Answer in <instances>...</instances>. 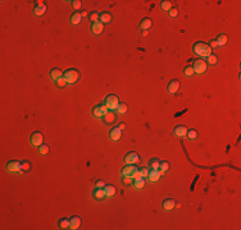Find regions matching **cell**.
Wrapping results in <instances>:
<instances>
[{
	"instance_id": "cell-1",
	"label": "cell",
	"mask_w": 241,
	"mask_h": 230,
	"mask_svg": "<svg viewBox=\"0 0 241 230\" xmlns=\"http://www.w3.org/2000/svg\"><path fill=\"white\" fill-rule=\"evenodd\" d=\"M80 74H81V73H80V70H77L75 68H69L65 72H63V77H64L65 82H67L68 84L76 83L78 81V78H80Z\"/></svg>"
},
{
	"instance_id": "cell-2",
	"label": "cell",
	"mask_w": 241,
	"mask_h": 230,
	"mask_svg": "<svg viewBox=\"0 0 241 230\" xmlns=\"http://www.w3.org/2000/svg\"><path fill=\"white\" fill-rule=\"evenodd\" d=\"M104 104L107 105V107L109 110L114 111L117 109V106H118V104H119L118 96L114 95V93H109V95L105 97V100H104Z\"/></svg>"
},
{
	"instance_id": "cell-3",
	"label": "cell",
	"mask_w": 241,
	"mask_h": 230,
	"mask_svg": "<svg viewBox=\"0 0 241 230\" xmlns=\"http://www.w3.org/2000/svg\"><path fill=\"white\" fill-rule=\"evenodd\" d=\"M109 111V109L107 107V105L105 104H98V105H95L94 107H92V115L96 119H103V117Z\"/></svg>"
},
{
	"instance_id": "cell-4",
	"label": "cell",
	"mask_w": 241,
	"mask_h": 230,
	"mask_svg": "<svg viewBox=\"0 0 241 230\" xmlns=\"http://www.w3.org/2000/svg\"><path fill=\"white\" fill-rule=\"evenodd\" d=\"M192 68H194L195 74H203V73H205V72H207L208 64H207V61H204L203 59H198V60L194 61Z\"/></svg>"
},
{
	"instance_id": "cell-5",
	"label": "cell",
	"mask_w": 241,
	"mask_h": 230,
	"mask_svg": "<svg viewBox=\"0 0 241 230\" xmlns=\"http://www.w3.org/2000/svg\"><path fill=\"white\" fill-rule=\"evenodd\" d=\"M5 170L8 172H19L22 170V161H17V160L8 161L5 165Z\"/></svg>"
},
{
	"instance_id": "cell-6",
	"label": "cell",
	"mask_w": 241,
	"mask_h": 230,
	"mask_svg": "<svg viewBox=\"0 0 241 230\" xmlns=\"http://www.w3.org/2000/svg\"><path fill=\"white\" fill-rule=\"evenodd\" d=\"M30 142H31V145H32V146H35V147H40V146L42 145V143H44V135H42V133H41V132H39V131L33 132V133L31 134Z\"/></svg>"
},
{
	"instance_id": "cell-7",
	"label": "cell",
	"mask_w": 241,
	"mask_h": 230,
	"mask_svg": "<svg viewBox=\"0 0 241 230\" xmlns=\"http://www.w3.org/2000/svg\"><path fill=\"white\" fill-rule=\"evenodd\" d=\"M140 160V156L136 151H130L125 156V164H137Z\"/></svg>"
},
{
	"instance_id": "cell-8",
	"label": "cell",
	"mask_w": 241,
	"mask_h": 230,
	"mask_svg": "<svg viewBox=\"0 0 241 230\" xmlns=\"http://www.w3.org/2000/svg\"><path fill=\"white\" fill-rule=\"evenodd\" d=\"M136 169H137L136 164H126L125 166H123V169H122V171H121V174H122V176H131V175H132V172H134Z\"/></svg>"
},
{
	"instance_id": "cell-9",
	"label": "cell",
	"mask_w": 241,
	"mask_h": 230,
	"mask_svg": "<svg viewBox=\"0 0 241 230\" xmlns=\"http://www.w3.org/2000/svg\"><path fill=\"white\" fill-rule=\"evenodd\" d=\"M45 12H46V4L44 2H39L37 4L35 5V8H33V14H35V16H37V17L44 16Z\"/></svg>"
},
{
	"instance_id": "cell-10",
	"label": "cell",
	"mask_w": 241,
	"mask_h": 230,
	"mask_svg": "<svg viewBox=\"0 0 241 230\" xmlns=\"http://www.w3.org/2000/svg\"><path fill=\"white\" fill-rule=\"evenodd\" d=\"M109 138H111L112 141H119L122 138V131L118 128V127H114L112 128L111 131H109Z\"/></svg>"
},
{
	"instance_id": "cell-11",
	"label": "cell",
	"mask_w": 241,
	"mask_h": 230,
	"mask_svg": "<svg viewBox=\"0 0 241 230\" xmlns=\"http://www.w3.org/2000/svg\"><path fill=\"white\" fill-rule=\"evenodd\" d=\"M103 31H104V23H101L100 20H98V22H94L91 24V32L94 35L99 36V35L103 33Z\"/></svg>"
},
{
	"instance_id": "cell-12",
	"label": "cell",
	"mask_w": 241,
	"mask_h": 230,
	"mask_svg": "<svg viewBox=\"0 0 241 230\" xmlns=\"http://www.w3.org/2000/svg\"><path fill=\"white\" fill-rule=\"evenodd\" d=\"M81 217L80 216H77V215H75V216H72L71 219H69V229H72V230H76V229H78L80 226H81Z\"/></svg>"
},
{
	"instance_id": "cell-13",
	"label": "cell",
	"mask_w": 241,
	"mask_h": 230,
	"mask_svg": "<svg viewBox=\"0 0 241 230\" xmlns=\"http://www.w3.org/2000/svg\"><path fill=\"white\" fill-rule=\"evenodd\" d=\"M99 20L101 23H111L112 20H113V17H112V14L109 13V12H107V10H104V12H100V14H99Z\"/></svg>"
},
{
	"instance_id": "cell-14",
	"label": "cell",
	"mask_w": 241,
	"mask_h": 230,
	"mask_svg": "<svg viewBox=\"0 0 241 230\" xmlns=\"http://www.w3.org/2000/svg\"><path fill=\"white\" fill-rule=\"evenodd\" d=\"M162 175H163V174L160 172L159 169H158V170H153V169H150V170H149V174H148V178H149L150 182H158Z\"/></svg>"
},
{
	"instance_id": "cell-15",
	"label": "cell",
	"mask_w": 241,
	"mask_h": 230,
	"mask_svg": "<svg viewBox=\"0 0 241 230\" xmlns=\"http://www.w3.org/2000/svg\"><path fill=\"white\" fill-rule=\"evenodd\" d=\"M115 118H117V115L114 114V111H112V110H109L104 117H103V121L105 124H113L114 121H115Z\"/></svg>"
},
{
	"instance_id": "cell-16",
	"label": "cell",
	"mask_w": 241,
	"mask_h": 230,
	"mask_svg": "<svg viewBox=\"0 0 241 230\" xmlns=\"http://www.w3.org/2000/svg\"><path fill=\"white\" fill-rule=\"evenodd\" d=\"M186 133H187V128L184 124H178V125H176V128H174V134L180 138L186 137Z\"/></svg>"
},
{
	"instance_id": "cell-17",
	"label": "cell",
	"mask_w": 241,
	"mask_h": 230,
	"mask_svg": "<svg viewBox=\"0 0 241 230\" xmlns=\"http://www.w3.org/2000/svg\"><path fill=\"white\" fill-rule=\"evenodd\" d=\"M180 90V81L178 80H172L168 83V92L169 93H176Z\"/></svg>"
},
{
	"instance_id": "cell-18",
	"label": "cell",
	"mask_w": 241,
	"mask_h": 230,
	"mask_svg": "<svg viewBox=\"0 0 241 230\" xmlns=\"http://www.w3.org/2000/svg\"><path fill=\"white\" fill-rule=\"evenodd\" d=\"M151 26H153V20L150 19V18H142L141 19V22H140V30L141 31H148L149 28H151Z\"/></svg>"
},
{
	"instance_id": "cell-19",
	"label": "cell",
	"mask_w": 241,
	"mask_h": 230,
	"mask_svg": "<svg viewBox=\"0 0 241 230\" xmlns=\"http://www.w3.org/2000/svg\"><path fill=\"white\" fill-rule=\"evenodd\" d=\"M92 197L98 201H101L105 198V192H104V188H95L94 192H92Z\"/></svg>"
},
{
	"instance_id": "cell-20",
	"label": "cell",
	"mask_w": 241,
	"mask_h": 230,
	"mask_svg": "<svg viewBox=\"0 0 241 230\" xmlns=\"http://www.w3.org/2000/svg\"><path fill=\"white\" fill-rule=\"evenodd\" d=\"M50 78H52L53 81H56V80H59L60 77H63V72L59 69V68H53V69H50Z\"/></svg>"
},
{
	"instance_id": "cell-21",
	"label": "cell",
	"mask_w": 241,
	"mask_h": 230,
	"mask_svg": "<svg viewBox=\"0 0 241 230\" xmlns=\"http://www.w3.org/2000/svg\"><path fill=\"white\" fill-rule=\"evenodd\" d=\"M174 201L172 199V198H167V199H164L163 201V203H162V207L164 208L165 211H171L172 208H174Z\"/></svg>"
},
{
	"instance_id": "cell-22",
	"label": "cell",
	"mask_w": 241,
	"mask_h": 230,
	"mask_svg": "<svg viewBox=\"0 0 241 230\" xmlns=\"http://www.w3.org/2000/svg\"><path fill=\"white\" fill-rule=\"evenodd\" d=\"M216 41H217L218 46H224L228 42V36L226 33H220V35H218V37L216 39Z\"/></svg>"
},
{
	"instance_id": "cell-23",
	"label": "cell",
	"mask_w": 241,
	"mask_h": 230,
	"mask_svg": "<svg viewBox=\"0 0 241 230\" xmlns=\"http://www.w3.org/2000/svg\"><path fill=\"white\" fill-rule=\"evenodd\" d=\"M104 192H105V197H113L115 195L117 189H115V187L113 184H108V185L104 187Z\"/></svg>"
},
{
	"instance_id": "cell-24",
	"label": "cell",
	"mask_w": 241,
	"mask_h": 230,
	"mask_svg": "<svg viewBox=\"0 0 241 230\" xmlns=\"http://www.w3.org/2000/svg\"><path fill=\"white\" fill-rule=\"evenodd\" d=\"M204 44L205 42L204 41H198V42H195L194 44V46H192V50H194V53L196 54V55H201V51H203V47H204Z\"/></svg>"
},
{
	"instance_id": "cell-25",
	"label": "cell",
	"mask_w": 241,
	"mask_h": 230,
	"mask_svg": "<svg viewBox=\"0 0 241 230\" xmlns=\"http://www.w3.org/2000/svg\"><path fill=\"white\" fill-rule=\"evenodd\" d=\"M81 20H82V17H81V14H80V12H76V13H73L71 16V23L72 24H80L81 23Z\"/></svg>"
},
{
	"instance_id": "cell-26",
	"label": "cell",
	"mask_w": 241,
	"mask_h": 230,
	"mask_svg": "<svg viewBox=\"0 0 241 230\" xmlns=\"http://www.w3.org/2000/svg\"><path fill=\"white\" fill-rule=\"evenodd\" d=\"M58 226L60 229H69V219L67 217H62L58 221Z\"/></svg>"
},
{
	"instance_id": "cell-27",
	"label": "cell",
	"mask_w": 241,
	"mask_h": 230,
	"mask_svg": "<svg viewBox=\"0 0 241 230\" xmlns=\"http://www.w3.org/2000/svg\"><path fill=\"white\" fill-rule=\"evenodd\" d=\"M134 187L136 189H142L144 187H145V178H138V179H136V180H134Z\"/></svg>"
},
{
	"instance_id": "cell-28",
	"label": "cell",
	"mask_w": 241,
	"mask_h": 230,
	"mask_svg": "<svg viewBox=\"0 0 241 230\" xmlns=\"http://www.w3.org/2000/svg\"><path fill=\"white\" fill-rule=\"evenodd\" d=\"M210 54H212V47L205 42V44H204V47H203V51H201V55H200V56H203V58H208Z\"/></svg>"
},
{
	"instance_id": "cell-29",
	"label": "cell",
	"mask_w": 241,
	"mask_h": 230,
	"mask_svg": "<svg viewBox=\"0 0 241 230\" xmlns=\"http://www.w3.org/2000/svg\"><path fill=\"white\" fill-rule=\"evenodd\" d=\"M159 165H160V161L158 159H150L149 160V168L153 169V170H158Z\"/></svg>"
},
{
	"instance_id": "cell-30",
	"label": "cell",
	"mask_w": 241,
	"mask_h": 230,
	"mask_svg": "<svg viewBox=\"0 0 241 230\" xmlns=\"http://www.w3.org/2000/svg\"><path fill=\"white\" fill-rule=\"evenodd\" d=\"M186 137L189 139H191V141L196 139L198 138V131H196V129H190V131H187V133H186Z\"/></svg>"
},
{
	"instance_id": "cell-31",
	"label": "cell",
	"mask_w": 241,
	"mask_h": 230,
	"mask_svg": "<svg viewBox=\"0 0 241 230\" xmlns=\"http://www.w3.org/2000/svg\"><path fill=\"white\" fill-rule=\"evenodd\" d=\"M160 9L162 10H169L172 9V2H169V0H164V2L160 3Z\"/></svg>"
},
{
	"instance_id": "cell-32",
	"label": "cell",
	"mask_w": 241,
	"mask_h": 230,
	"mask_svg": "<svg viewBox=\"0 0 241 230\" xmlns=\"http://www.w3.org/2000/svg\"><path fill=\"white\" fill-rule=\"evenodd\" d=\"M218 63V56L214 55V54H210L208 58H207V64H210V65H216Z\"/></svg>"
},
{
	"instance_id": "cell-33",
	"label": "cell",
	"mask_w": 241,
	"mask_h": 230,
	"mask_svg": "<svg viewBox=\"0 0 241 230\" xmlns=\"http://www.w3.org/2000/svg\"><path fill=\"white\" fill-rule=\"evenodd\" d=\"M127 105L125 104V102H119L118 104V106H117V113H119V114H125V113H127Z\"/></svg>"
},
{
	"instance_id": "cell-34",
	"label": "cell",
	"mask_w": 241,
	"mask_h": 230,
	"mask_svg": "<svg viewBox=\"0 0 241 230\" xmlns=\"http://www.w3.org/2000/svg\"><path fill=\"white\" fill-rule=\"evenodd\" d=\"M184 74H185L186 77H191V76H194L195 72H194L192 65H186V67L184 68Z\"/></svg>"
},
{
	"instance_id": "cell-35",
	"label": "cell",
	"mask_w": 241,
	"mask_h": 230,
	"mask_svg": "<svg viewBox=\"0 0 241 230\" xmlns=\"http://www.w3.org/2000/svg\"><path fill=\"white\" fill-rule=\"evenodd\" d=\"M168 169H169V162H168V161H162V162H160L159 170H160L162 174H164L165 171H168Z\"/></svg>"
},
{
	"instance_id": "cell-36",
	"label": "cell",
	"mask_w": 241,
	"mask_h": 230,
	"mask_svg": "<svg viewBox=\"0 0 241 230\" xmlns=\"http://www.w3.org/2000/svg\"><path fill=\"white\" fill-rule=\"evenodd\" d=\"M99 12H96V10H94V12H90V14H89V18H90V20H91V23H94V22H98L99 20Z\"/></svg>"
},
{
	"instance_id": "cell-37",
	"label": "cell",
	"mask_w": 241,
	"mask_h": 230,
	"mask_svg": "<svg viewBox=\"0 0 241 230\" xmlns=\"http://www.w3.org/2000/svg\"><path fill=\"white\" fill-rule=\"evenodd\" d=\"M39 148V154L40 155H46V154H49V146L48 145H45V143H42V145L40 146V147H37Z\"/></svg>"
},
{
	"instance_id": "cell-38",
	"label": "cell",
	"mask_w": 241,
	"mask_h": 230,
	"mask_svg": "<svg viewBox=\"0 0 241 230\" xmlns=\"http://www.w3.org/2000/svg\"><path fill=\"white\" fill-rule=\"evenodd\" d=\"M55 83H56V86H58V87H59V88H64V87H65V86H67V84H68L67 82H65V80H64V77H60V78H59V80H56V81H55Z\"/></svg>"
},
{
	"instance_id": "cell-39",
	"label": "cell",
	"mask_w": 241,
	"mask_h": 230,
	"mask_svg": "<svg viewBox=\"0 0 241 230\" xmlns=\"http://www.w3.org/2000/svg\"><path fill=\"white\" fill-rule=\"evenodd\" d=\"M22 170H23V171H30L31 170V162L28 160L22 161Z\"/></svg>"
},
{
	"instance_id": "cell-40",
	"label": "cell",
	"mask_w": 241,
	"mask_h": 230,
	"mask_svg": "<svg viewBox=\"0 0 241 230\" xmlns=\"http://www.w3.org/2000/svg\"><path fill=\"white\" fill-rule=\"evenodd\" d=\"M122 183L125 185H131L134 183V179L131 176H122Z\"/></svg>"
},
{
	"instance_id": "cell-41",
	"label": "cell",
	"mask_w": 241,
	"mask_h": 230,
	"mask_svg": "<svg viewBox=\"0 0 241 230\" xmlns=\"http://www.w3.org/2000/svg\"><path fill=\"white\" fill-rule=\"evenodd\" d=\"M168 14H169V17H171V18L177 17V16H178V9H177V8H172V9L168 10Z\"/></svg>"
},
{
	"instance_id": "cell-42",
	"label": "cell",
	"mask_w": 241,
	"mask_h": 230,
	"mask_svg": "<svg viewBox=\"0 0 241 230\" xmlns=\"http://www.w3.org/2000/svg\"><path fill=\"white\" fill-rule=\"evenodd\" d=\"M138 171H140L141 178H146L148 174H149V169L148 168H141V169H138Z\"/></svg>"
},
{
	"instance_id": "cell-43",
	"label": "cell",
	"mask_w": 241,
	"mask_h": 230,
	"mask_svg": "<svg viewBox=\"0 0 241 230\" xmlns=\"http://www.w3.org/2000/svg\"><path fill=\"white\" fill-rule=\"evenodd\" d=\"M81 5H82V3L80 2V0H73L72 2V6L76 9V10H80V8H81Z\"/></svg>"
},
{
	"instance_id": "cell-44",
	"label": "cell",
	"mask_w": 241,
	"mask_h": 230,
	"mask_svg": "<svg viewBox=\"0 0 241 230\" xmlns=\"http://www.w3.org/2000/svg\"><path fill=\"white\" fill-rule=\"evenodd\" d=\"M131 178L134 179V180H136V179H138V178H141V175H140V171H138V168L132 172V175H131Z\"/></svg>"
},
{
	"instance_id": "cell-45",
	"label": "cell",
	"mask_w": 241,
	"mask_h": 230,
	"mask_svg": "<svg viewBox=\"0 0 241 230\" xmlns=\"http://www.w3.org/2000/svg\"><path fill=\"white\" fill-rule=\"evenodd\" d=\"M95 187H96V188H104L105 183L101 180V179H99V180H96V183H95Z\"/></svg>"
},
{
	"instance_id": "cell-46",
	"label": "cell",
	"mask_w": 241,
	"mask_h": 230,
	"mask_svg": "<svg viewBox=\"0 0 241 230\" xmlns=\"http://www.w3.org/2000/svg\"><path fill=\"white\" fill-rule=\"evenodd\" d=\"M212 49H216V47H218V44H217V41L216 40H210V42H209V44H208Z\"/></svg>"
},
{
	"instance_id": "cell-47",
	"label": "cell",
	"mask_w": 241,
	"mask_h": 230,
	"mask_svg": "<svg viewBox=\"0 0 241 230\" xmlns=\"http://www.w3.org/2000/svg\"><path fill=\"white\" fill-rule=\"evenodd\" d=\"M80 14H81V17H87V16H89V12H86V10H81V12H80Z\"/></svg>"
},
{
	"instance_id": "cell-48",
	"label": "cell",
	"mask_w": 241,
	"mask_h": 230,
	"mask_svg": "<svg viewBox=\"0 0 241 230\" xmlns=\"http://www.w3.org/2000/svg\"><path fill=\"white\" fill-rule=\"evenodd\" d=\"M118 128L121 129V131H123V129L126 128V124H125V123H119V124H118Z\"/></svg>"
},
{
	"instance_id": "cell-49",
	"label": "cell",
	"mask_w": 241,
	"mask_h": 230,
	"mask_svg": "<svg viewBox=\"0 0 241 230\" xmlns=\"http://www.w3.org/2000/svg\"><path fill=\"white\" fill-rule=\"evenodd\" d=\"M181 207V203L180 202H176V203H174V208H180Z\"/></svg>"
},
{
	"instance_id": "cell-50",
	"label": "cell",
	"mask_w": 241,
	"mask_h": 230,
	"mask_svg": "<svg viewBox=\"0 0 241 230\" xmlns=\"http://www.w3.org/2000/svg\"><path fill=\"white\" fill-rule=\"evenodd\" d=\"M148 35H149V31H142V36H144V37H146Z\"/></svg>"
}]
</instances>
